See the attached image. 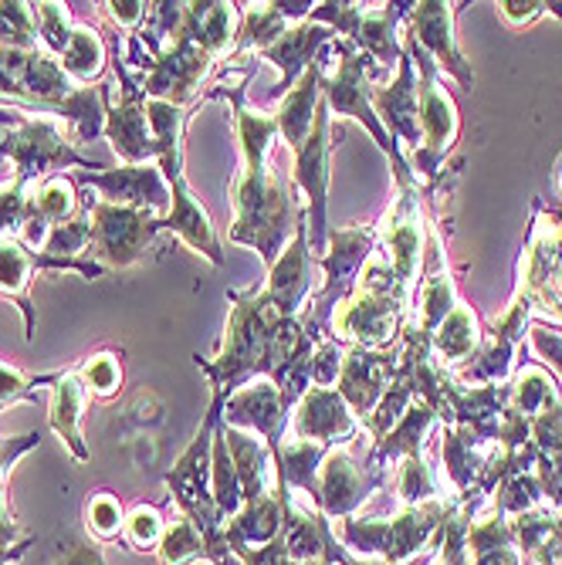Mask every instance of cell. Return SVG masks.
I'll return each mask as SVG.
<instances>
[{
	"label": "cell",
	"instance_id": "cb8c5ba5",
	"mask_svg": "<svg viewBox=\"0 0 562 565\" xmlns=\"http://www.w3.org/2000/svg\"><path fill=\"white\" fill-rule=\"evenodd\" d=\"M336 31L322 28V24H309V21H301V24H291L272 47L262 51V58L272 62L282 78L275 85V95H288L295 88V82L305 75V68H309L319 55H322V47L332 44Z\"/></svg>",
	"mask_w": 562,
	"mask_h": 565
},
{
	"label": "cell",
	"instance_id": "e0dca14e",
	"mask_svg": "<svg viewBox=\"0 0 562 565\" xmlns=\"http://www.w3.org/2000/svg\"><path fill=\"white\" fill-rule=\"evenodd\" d=\"M462 4H444V0H421V4L411 8L406 14V38H411L424 55L434 62V68L441 75H450L465 92L475 88V75L471 65L465 62V51L457 47V34H454V18Z\"/></svg>",
	"mask_w": 562,
	"mask_h": 565
},
{
	"label": "cell",
	"instance_id": "52a82bcc",
	"mask_svg": "<svg viewBox=\"0 0 562 565\" xmlns=\"http://www.w3.org/2000/svg\"><path fill=\"white\" fill-rule=\"evenodd\" d=\"M0 157H8L18 170V177L41 183L47 177H59V170L82 167V173L106 170L102 163L88 160L85 152L68 136V126L55 116H28L18 129H8L0 142Z\"/></svg>",
	"mask_w": 562,
	"mask_h": 565
},
{
	"label": "cell",
	"instance_id": "f1b7e54d",
	"mask_svg": "<svg viewBox=\"0 0 562 565\" xmlns=\"http://www.w3.org/2000/svg\"><path fill=\"white\" fill-rule=\"evenodd\" d=\"M326 51V47H322ZM322 55L305 68V75L295 82V88L282 98V106L275 113V126L278 136L288 142V149L295 152L305 139L312 132L316 113H319V102H322Z\"/></svg>",
	"mask_w": 562,
	"mask_h": 565
},
{
	"label": "cell",
	"instance_id": "7bdbcfd3",
	"mask_svg": "<svg viewBox=\"0 0 562 565\" xmlns=\"http://www.w3.org/2000/svg\"><path fill=\"white\" fill-rule=\"evenodd\" d=\"M123 522H126V508L113 491H92L85 498V529L92 542L123 539Z\"/></svg>",
	"mask_w": 562,
	"mask_h": 565
},
{
	"label": "cell",
	"instance_id": "603a6c76",
	"mask_svg": "<svg viewBox=\"0 0 562 565\" xmlns=\"http://www.w3.org/2000/svg\"><path fill=\"white\" fill-rule=\"evenodd\" d=\"M288 434L295 440H312L322 447H346L356 434H360V420L352 417V409L346 406V399L339 396V390H322L312 386L298 399V406L291 409L288 420Z\"/></svg>",
	"mask_w": 562,
	"mask_h": 565
},
{
	"label": "cell",
	"instance_id": "277c9868",
	"mask_svg": "<svg viewBox=\"0 0 562 565\" xmlns=\"http://www.w3.org/2000/svg\"><path fill=\"white\" fill-rule=\"evenodd\" d=\"M457 498L450 501H424L414 508H403L393 522H377V519H342L339 522V542L363 555V558H383L390 565H406L421 548H434L437 545V532L444 529L447 515L454 511Z\"/></svg>",
	"mask_w": 562,
	"mask_h": 565
},
{
	"label": "cell",
	"instance_id": "d6986e66",
	"mask_svg": "<svg viewBox=\"0 0 562 565\" xmlns=\"http://www.w3.org/2000/svg\"><path fill=\"white\" fill-rule=\"evenodd\" d=\"M309 265H312V254H309V217H305V207H301V217L295 224L291 241L285 244L282 258L272 265V275H268L265 288L258 291V298L272 308L275 316L291 319V316L309 312V305H305V301H309V295H312Z\"/></svg>",
	"mask_w": 562,
	"mask_h": 565
},
{
	"label": "cell",
	"instance_id": "44dd1931",
	"mask_svg": "<svg viewBox=\"0 0 562 565\" xmlns=\"http://www.w3.org/2000/svg\"><path fill=\"white\" fill-rule=\"evenodd\" d=\"M396 380V349H360L349 345L346 349V363L339 373V396L352 409V417L363 420L377 409V403L386 396V390Z\"/></svg>",
	"mask_w": 562,
	"mask_h": 565
},
{
	"label": "cell",
	"instance_id": "8d00e7d4",
	"mask_svg": "<svg viewBox=\"0 0 562 565\" xmlns=\"http://www.w3.org/2000/svg\"><path fill=\"white\" fill-rule=\"evenodd\" d=\"M291 24L275 11V4H241V31L231 58L244 55H262L265 47H272Z\"/></svg>",
	"mask_w": 562,
	"mask_h": 565
},
{
	"label": "cell",
	"instance_id": "9a60e30c",
	"mask_svg": "<svg viewBox=\"0 0 562 565\" xmlns=\"http://www.w3.org/2000/svg\"><path fill=\"white\" fill-rule=\"evenodd\" d=\"M214 68V58L203 55V51L187 41L183 34L163 51V55L149 58L146 68H139L132 78L139 82V88L146 92V98H160V102H170V106H180L187 109L190 102L197 98L203 78L211 75Z\"/></svg>",
	"mask_w": 562,
	"mask_h": 565
},
{
	"label": "cell",
	"instance_id": "8992f818",
	"mask_svg": "<svg viewBox=\"0 0 562 565\" xmlns=\"http://www.w3.org/2000/svg\"><path fill=\"white\" fill-rule=\"evenodd\" d=\"M377 244H380L377 224L329 231V250L319 258V265L326 271V285L316 295L309 312L301 316L305 319V329H309L312 339H319V342L329 339V322L336 316V308L352 295L356 285H360V275L370 265Z\"/></svg>",
	"mask_w": 562,
	"mask_h": 565
},
{
	"label": "cell",
	"instance_id": "4fadbf2b",
	"mask_svg": "<svg viewBox=\"0 0 562 565\" xmlns=\"http://www.w3.org/2000/svg\"><path fill=\"white\" fill-rule=\"evenodd\" d=\"M38 271H78L85 278H106L109 271L85 258H51V254L28 250L18 237H0V295L11 298L24 316V339H34L38 312L31 305V281Z\"/></svg>",
	"mask_w": 562,
	"mask_h": 565
},
{
	"label": "cell",
	"instance_id": "7a4b0ae2",
	"mask_svg": "<svg viewBox=\"0 0 562 565\" xmlns=\"http://www.w3.org/2000/svg\"><path fill=\"white\" fill-rule=\"evenodd\" d=\"M224 399H227V393L214 386L208 417H203L197 437L190 440V447L180 454V460L163 481L180 508V515H187L200 529L203 542H208V562L211 565H241V558L231 552L227 529H224L227 519L221 515V508L214 501V488H211V447H214V430L224 414Z\"/></svg>",
	"mask_w": 562,
	"mask_h": 565
},
{
	"label": "cell",
	"instance_id": "f35d334b",
	"mask_svg": "<svg viewBox=\"0 0 562 565\" xmlns=\"http://www.w3.org/2000/svg\"><path fill=\"white\" fill-rule=\"evenodd\" d=\"M160 565H190V562H208V542H203L200 529L187 515H173L167 522V532L157 545Z\"/></svg>",
	"mask_w": 562,
	"mask_h": 565
},
{
	"label": "cell",
	"instance_id": "d4e9b609",
	"mask_svg": "<svg viewBox=\"0 0 562 565\" xmlns=\"http://www.w3.org/2000/svg\"><path fill=\"white\" fill-rule=\"evenodd\" d=\"M241 31V4L224 0H203V4H183V38L193 41L203 55L231 58Z\"/></svg>",
	"mask_w": 562,
	"mask_h": 565
},
{
	"label": "cell",
	"instance_id": "b9f144b4",
	"mask_svg": "<svg viewBox=\"0 0 562 565\" xmlns=\"http://www.w3.org/2000/svg\"><path fill=\"white\" fill-rule=\"evenodd\" d=\"M34 8V28H38V47H44L47 55L62 58V51L68 47V38L75 31V21H72V11L59 0H41V4H31Z\"/></svg>",
	"mask_w": 562,
	"mask_h": 565
},
{
	"label": "cell",
	"instance_id": "ee69618b",
	"mask_svg": "<svg viewBox=\"0 0 562 565\" xmlns=\"http://www.w3.org/2000/svg\"><path fill=\"white\" fill-rule=\"evenodd\" d=\"M167 532V519L160 508L152 504H132L126 511V522H123V542L132 552H157L160 539Z\"/></svg>",
	"mask_w": 562,
	"mask_h": 565
},
{
	"label": "cell",
	"instance_id": "1f68e13d",
	"mask_svg": "<svg viewBox=\"0 0 562 565\" xmlns=\"http://www.w3.org/2000/svg\"><path fill=\"white\" fill-rule=\"evenodd\" d=\"M326 454H329V447H322V444L285 437L282 447L272 454L275 484L288 488V491H301V494L312 498L316 484H319V468H322Z\"/></svg>",
	"mask_w": 562,
	"mask_h": 565
},
{
	"label": "cell",
	"instance_id": "836d02e7",
	"mask_svg": "<svg viewBox=\"0 0 562 565\" xmlns=\"http://www.w3.org/2000/svg\"><path fill=\"white\" fill-rule=\"evenodd\" d=\"M106 62H109V44H106V38H102V31L92 24H75L68 47L59 58L65 75L75 85H95L102 78V72H106Z\"/></svg>",
	"mask_w": 562,
	"mask_h": 565
},
{
	"label": "cell",
	"instance_id": "9f6ffc18",
	"mask_svg": "<svg viewBox=\"0 0 562 565\" xmlns=\"http://www.w3.org/2000/svg\"><path fill=\"white\" fill-rule=\"evenodd\" d=\"M326 558H329L332 565H390V562H383V558L352 555V552L336 539V529H329V535H326Z\"/></svg>",
	"mask_w": 562,
	"mask_h": 565
},
{
	"label": "cell",
	"instance_id": "e575fe53",
	"mask_svg": "<svg viewBox=\"0 0 562 565\" xmlns=\"http://www.w3.org/2000/svg\"><path fill=\"white\" fill-rule=\"evenodd\" d=\"M555 403H559L555 376L549 370H542L539 363H522L516 370V376L508 380V406L529 420L542 417Z\"/></svg>",
	"mask_w": 562,
	"mask_h": 565
},
{
	"label": "cell",
	"instance_id": "ac0fdd59",
	"mask_svg": "<svg viewBox=\"0 0 562 565\" xmlns=\"http://www.w3.org/2000/svg\"><path fill=\"white\" fill-rule=\"evenodd\" d=\"M75 183L98 190V200L116 203V207H132V211H142L152 217L170 214V186H167L163 170L157 163L78 173Z\"/></svg>",
	"mask_w": 562,
	"mask_h": 565
},
{
	"label": "cell",
	"instance_id": "ab89813d",
	"mask_svg": "<svg viewBox=\"0 0 562 565\" xmlns=\"http://www.w3.org/2000/svg\"><path fill=\"white\" fill-rule=\"evenodd\" d=\"M211 488H214V501L221 508V515L231 522L244 508V494H241V481H237L234 460L227 454L221 430H214V447H211Z\"/></svg>",
	"mask_w": 562,
	"mask_h": 565
},
{
	"label": "cell",
	"instance_id": "f907efd6",
	"mask_svg": "<svg viewBox=\"0 0 562 565\" xmlns=\"http://www.w3.org/2000/svg\"><path fill=\"white\" fill-rule=\"evenodd\" d=\"M526 342L536 355V363L542 370H549L555 380H562V329H549V326H529Z\"/></svg>",
	"mask_w": 562,
	"mask_h": 565
},
{
	"label": "cell",
	"instance_id": "11a10c76",
	"mask_svg": "<svg viewBox=\"0 0 562 565\" xmlns=\"http://www.w3.org/2000/svg\"><path fill=\"white\" fill-rule=\"evenodd\" d=\"M542 14H549V4H539V0H529V4H516V0H505V4H498V18L508 28H526V24L539 21Z\"/></svg>",
	"mask_w": 562,
	"mask_h": 565
},
{
	"label": "cell",
	"instance_id": "7c38bea8",
	"mask_svg": "<svg viewBox=\"0 0 562 565\" xmlns=\"http://www.w3.org/2000/svg\"><path fill=\"white\" fill-rule=\"evenodd\" d=\"M113 68H116V78H119V98L109 95L106 139L113 142V149H116V157H119L123 167L157 163V142H152L149 119H146V92L129 75L126 62L119 58V44L113 51Z\"/></svg>",
	"mask_w": 562,
	"mask_h": 565
},
{
	"label": "cell",
	"instance_id": "2e32d148",
	"mask_svg": "<svg viewBox=\"0 0 562 565\" xmlns=\"http://www.w3.org/2000/svg\"><path fill=\"white\" fill-rule=\"evenodd\" d=\"M390 478L380 471H370L367 465H356L349 444L346 447H332L319 468V484L312 494V508L322 519H352L356 511L363 508V501L380 491Z\"/></svg>",
	"mask_w": 562,
	"mask_h": 565
},
{
	"label": "cell",
	"instance_id": "8fae6325",
	"mask_svg": "<svg viewBox=\"0 0 562 565\" xmlns=\"http://www.w3.org/2000/svg\"><path fill=\"white\" fill-rule=\"evenodd\" d=\"M406 301L383 295L377 288L356 285L352 295L336 308L329 322V339L360 349H390L406 326Z\"/></svg>",
	"mask_w": 562,
	"mask_h": 565
},
{
	"label": "cell",
	"instance_id": "db71d44e",
	"mask_svg": "<svg viewBox=\"0 0 562 565\" xmlns=\"http://www.w3.org/2000/svg\"><path fill=\"white\" fill-rule=\"evenodd\" d=\"M98 11L123 31H139V24L146 18L142 0H106V4H98Z\"/></svg>",
	"mask_w": 562,
	"mask_h": 565
},
{
	"label": "cell",
	"instance_id": "484cf974",
	"mask_svg": "<svg viewBox=\"0 0 562 565\" xmlns=\"http://www.w3.org/2000/svg\"><path fill=\"white\" fill-rule=\"evenodd\" d=\"M85 406H88V390H85V383L78 380L75 370H62L59 380L51 383L47 427L59 434V440L68 447L72 460H78V465H88V460H92V450H88L85 434H82Z\"/></svg>",
	"mask_w": 562,
	"mask_h": 565
},
{
	"label": "cell",
	"instance_id": "83f0119b",
	"mask_svg": "<svg viewBox=\"0 0 562 565\" xmlns=\"http://www.w3.org/2000/svg\"><path fill=\"white\" fill-rule=\"evenodd\" d=\"M414 0H396V4H380V8H367V14L360 18L352 31V44L370 55L377 62V68H393L400 65V55H403V44H400V21H406L411 14Z\"/></svg>",
	"mask_w": 562,
	"mask_h": 565
},
{
	"label": "cell",
	"instance_id": "4dcf8cb0",
	"mask_svg": "<svg viewBox=\"0 0 562 565\" xmlns=\"http://www.w3.org/2000/svg\"><path fill=\"white\" fill-rule=\"evenodd\" d=\"M481 339H485V326L475 316V308L465 305V301H457L454 312L434 329L431 349L437 355V363H444V366H462L465 359L478 355Z\"/></svg>",
	"mask_w": 562,
	"mask_h": 565
},
{
	"label": "cell",
	"instance_id": "74e56055",
	"mask_svg": "<svg viewBox=\"0 0 562 565\" xmlns=\"http://www.w3.org/2000/svg\"><path fill=\"white\" fill-rule=\"evenodd\" d=\"M78 380L85 383L88 396L95 399H113L123 393V352L116 349H98L92 355H85L75 366Z\"/></svg>",
	"mask_w": 562,
	"mask_h": 565
},
{
	"label": "cell",
	"instance_id": "91938a15",
	"mask_svg": "<svg viewBox=\"0 0 562 565\" xmlns=\"http://www.w3.org/2000/svg\"><path fill=\"white\" fill-rule=\"evenodd\" d=\"M549 14H559L562 18V4H549Z\"/></svg>",
	"mask_w": 562,
	"mask_h": 565
},
{
	"label": "cell",
	"instance_id": "d6a6232c",
	"mask_svg": "<svg viewBox=\"0 0 562 565\" xmlns=\"http://www.w3.org/2000/svg\"><path fill=\"white\" fill-rule=\"evenodd\" d=\"M113 85H82L75 95H68L62 106H55L47 116H55L68 126L75 146L106 136V109H109Z\"/></svg>",
	"mask_w": 562,
	"mask_h": 565
},
{
	"label": "cell",
	"instance_id": "6da1fadb",
	"mask_svg": "<svg viewBox=\"0 0 562 565\" xmlns=\"http://www.w3.org/2000/svg\"><path fill=\"white\" fill-rule=\"evenodd\" d=\"M208 98L231 102L234 132H237V146H241V173L234 180L231 241L258 250L262 262L272 268L282 258L285 241L295 234V224L301 217V207H295L288 183L268 170V149L278 136L275 116H265L247 106L244 78L214 85L208 92Z\"/></svg>",
	"mask_w": 562,
	"mask_h": 565
},
{
	"label": "cell",
	"instance_id": "bcb514c9",
	"mask_svg": "<svg viewBox=\"0 0 562 565\" xmlns=\"http://www.w3.org/2000/svg\"><path fill=\"white\" fill-rule=\"evenodd\" d=\"M85 247H92V217H88V207L82 200L78 217H72L68 224L51 227L41 254H51V258H82Z\"/></svg>",
	"mask_w": 562,
	"mask_h": 565
},
{
	"label": "cell",
	"instance_id": "7402d4cb",
	"mask_svg": "<svg viewBox=\"0 0 562 565\" xmlns=\"http://www.w3.org/2000/svg\"><path fill=\"white\" fill-rule=\"evenodd\" d=\"M370 102L373 113L383 122V129L396 139V146H411L414 152H421V95H417V68L411 51L403 47L400 65H396V78L386 85H373L370 88Z\"/></svg>",
	"mask_w": 562,
	"mask_h": 565
},
{
	"label": "cell",
	"instance_id": "9c48e42d",
	"mask_svg": "<svg viewBox=\"0 0 562 565\" xmlns=\"http://www.w3.org/2000/svg\"><path fill=\"white\" fill-rule=\"evenodd\" d=\"M400 38L414 58L417 95H421V152L411 170H421L427 180H437V170L457 139V106H454L450 92L441 85V72L434 68V62L406 34H400Z\"/></svg>",
	"mask_w": 562,
	"mask_h": 565
},
{
	"label": "cell",
	"instance_id": "ba28073f",
	"mask_svg": "<svg viewBox=\"0 0 562 565\" xmlns=\"http://www.w3.org/2000/svg\"><path fill=\"white\" fill-rule=\"evenodd\" d=\"M332 116L326 98L319 102V113L312 122V132L298 149H295V183L305 193L301 207L305 217H309V254L312 258H322L329 250V217H326V196H329V180H332Z\"/></svg>",
	"mask_w": 562,
	"mask_h": 565
},
{
	"label": "cell",
	"instance_id": "ffe728a7",
	"mask_svg": "<svg viewBox=\"0 0 562 565\" xmlns=\"http://www.w3.org/2000/svg\"><path fill=\"white\" fill-rule=\"evenodd\" d=\"M221 420L227 427H237V430H247V434H258L268 450L275 454L288 434V420H291V409L288 403L282 399L278 386L272 380H251L244 383L241 390H234L227 399H224V414Z\"/></svg>",
	"mask_w": 562,
	"mask_h": 565
},
{
	"label": "cell",
	"instance_id": "c3c4849f",
	"mask_svg": "<svg viewBox=\"0 0 562 565\" xmlns=\"http://www.w3.org/2000/svg\"><path fill=\"white\" fill-rule=\"evenodd\" d=\"M31 180L11 177L0 183V237H18L28 217V200H31Z\"/></svg>",
	"mask_w": 562,
	"mask_h": 565
},
{
	"label": "cell",
	"instance_id": "680465c9",
	"mask_svg": "<svg viewBox=\"0 0 562 565\" xmlns=\"http://www.w3.org/2000/svg\"><path fill=\"white\" fill-rule=\"evenodd\" d=\"M291 565H332V562L322 555V558H316V562H291Z\"/></svg>",
	"mask_w": 562,
	"mask_h": 565
},
{
	"label": "cell",
	"instance_id": "d590c367",
	"mask_svg": "<svg viewBox=\"0 0 562 565\" xmlns=\"http://www.w3.org/2000/svg\"><path fill=\"white\" fill-rule=\"evenodd\" d=\"M78 211H82V200H78L72 177H47V180L31 186L28 214L44 221L47 227L68 224L72 217H78Z\"/></svg>",
	"mask_w": 562,
	"mask_h": 565
},
{
	"label": "cell",
	"instance_id": "60d3db41",
	"mask_svg": "<svg viewBox=\"0 0 562 565\" xmlns=\"http://www.w3.org/2000/svg\"><path fill=\"white\" fill-rule=\"evenodd\" d=\"M34 447H41V434H38V430L0 440V488H4V478H8V471L14 468V460L24 457V454H31ZM21 539H24V535H21L18 522H14V515L8 511L4 494H0V548H4V545H18Z\"/></svg>",
	"mask_w": 562,
	"mask_h": 565
},
{
	"label": "cell",
	"instance_id": "816d5d0a",
	"mask_svg": "<svg viewBox=\"0 0 562 565\" xmlns=\"http://www.w3.org/2000/svg\"><path fill=\"white\" fill-rule=\"evenodd\" d=\"M346 349L349 345H342L336 339H322L316 345V355H312V386L336 390L339 373H342V363H346Z\"/></svg>",
	"mask_w": 562,
	"mask_h": 565
},
{
	"label": "cell",
	"instance_id": "7dc6e473",
	"mask_svg": "<svg viewBox=\"0 0 562 565\" xmlns=\"http://www.w3.org/2000/svg\"><path fill=\"white\" fill-rule=\"evenodd\" d=\"M396 498L403 501V508H414V504L437 498V484H434L431 468L424 465V457H403L396 465Z\"/></svg>",
	"mask_w": 562,
	"mask_h": 565
},
{
	"label": "cell",
	"instance_id": "681fc988",
	"mask_svg": "<svg viewBox=\"0 0 562 565\" xmlns=\"http://www.w3.org/2000/svg\"><path fill=\"white\" fill-rule=\"evenodd\" d=\"M59 380V373H44V376H31L11 363H0V409H8L21 399H34L41 386H51Z\"/></svg>",
	"mask_w": 562,
	"mask_h": 565
},
{
	"label": "cell",
	"instance_id": "3957f363",
	"mask_svg": "<svg viewBox=\"0 0 562 565\" xmlns=\"http://www.w3.org/2000/svg\"><path fill=\"white\" fill-rule=\"evenodd\" d=\"M231 298V319L227 332L221 342V352L214 359H200L193 355L197 370L211 380V390H224L227 396L241 390L251 380H262L268 366V339L272 329L282 316H275L272 308L258 298V291H227Z\"/></svg>",
	"mask_w": 562,
	"mask_h": 565
},
{
	"label": "cell",
	"instance_id": "30bf717a",
	"mask_svg": "<svg viewBox=\"0 0 562 565\" xmlns=\"http://www.w3.org/2000/svg\"><path fill=\"white\" fill-rule=\"evenodd\" d=\"M85 207L92 217L95 265H102L106 271L132 268L160 234V217H152V214H142L132 207H116V203H106L98 196L95 200L85 196Z\"/></svg>",
	"mask_w": 562,
	"mask_h": 565
},
{
	"label": "cell",
	"instance_id": "6f0895ef",
	"mask_svg": "<svg viewBox=\"0 0 562 565\" xmlns=\"http://www.w3.org/2000/svg\"><path fill=\"white\" fill-rule=\"evenodd\" d=\"M34 545V535H24L18 545H4L0 548V565H11V562H18V558H24V552Z\"/></svg>",
	"mask_w": 562,
	"mask_h": 565
},
{
	"label": "cell",
	"instance_id": "4316f807",
	"mask_svg": "<svg viewBox=\"0 0 562 565\" xmlns=\"http://www.w3.org/2000/svg\"><path fill=\"white\" fill-rule=\"evenodd\" d=\"M224 444H227V454L234 460V471H237V481H241V494H244V504L247 501H258L265 494L275 491V465H272V450L268 444L258 437V434H247V430H237V427H227L224 420L218 424Z\"/></svg>",
	"mask_w": 562,
	"mask_h": 565
},
{
	"label": "cell",
	"instance_id": "f6af8a7d",
	"mask_svg": "<svg viewBox=\"0 0 562 565\" xmlns=\"http://www.w3.org/2000/svg\"><path fill=\"white\" fill-rule=\"evenodd\" d=\"M0 47H18V51L38 47L34 8L24 4V0H0Z\"/></svg>",
	"mask_w": 562,
	"mask_h": 565
},
{
	"label": "cell",
	"instance_id": "5b68a950",
	"mask_svg": "<svg viewBox=\"0 0 562 565\" xmlns=\"http://www.w3.org/2000/svg\"><path fill=\"white\" fill-rule=\"evenodd\" d=\"M332 51L339 55V68L329 78L322 75V98L329 106V116H349L356 122H363V129L377 139V146L390 157L393 173H396V186L417 183V177H411V163L403 160L396 139L383 129V122L373 113L370 88H373V75L380 72L377 62L370 55H363V51L356 47L352 41H346V38H336Z\"/></svg>",
	"mask_w": 562,
	"mask_h": 565
},
{
	"label": "cell",
	"instance_id": "f5cc1de1",
	"mask_svg": "<svg viewBox=\"0 0 562 565\" xmlns=\"http://www.w3.org/2000/svg\"><path fill=\"white\" fill-rule=\"evenodd\" d=\"M55 565H109V562H106V555H102L98 542L82 539V535H62Z\"/></svg>",
	"mask_w": 562,
	"mask_h": 565
},
{
	"label": "cell",
	"instance_id": "5bb4252c",
	"mask_svg": "<svg viewBox=\"0 0 562 565\" xmlns=\"http://www.w3.org/2000/svg\"><path fill=\"white\" fill-rule=\"evenodd\" d=\"M377 237L383 241V250H386L383 265L396 275V281L414 298L417 275L424 268V250H427L424 217H421V203H417V183L396 186V200L383 214V221L377 224Z\"/></svg>",
	"mask_w": 562,
	"mask_h": 565
},
{
	"label": "cell",
	"instance_id": "f546056e",
	"mask_svg": "<svg viewBox=\"0 0 562 565\" xmlns=\"http://www.w3.org/2000/svg\"><path fill=\"white\" fill-rule=\"evenodd\" d=\"M291 501L288 488H278L258 501H247L237 515L224 525L227 529V542L231 545H268L282 525H285V504Z\"/></svg>",
	"mask_w": 562,
	"mask_h": 565
}]
</instances>
